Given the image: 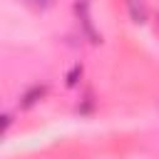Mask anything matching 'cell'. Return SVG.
Returning a JSON list of instances; mask_svg holds the SVG:
<instances>
[{
    "label": "cell",
    "instance_id": "obj_1",
    "mask_svg": "<svg viewBox=\"0 0 159 159\" xmlns=\"http://www.w3.org/2000/svg\"><path fill=\"white\" fill-rule=\"evenodd\" d=\"M75 7H77V12H82V22H84V30H87V35L92 37V42H99V35L92 30V20H89V12H87V0H80Z\"/></svg>",
    "mask_w": 159,
    "mask_h": 159
},
{
    "label": "cell",
    "instance_id": "obj_2",
    "mask_svg": "<svg viewBox=\"0 0 159 159\" xmlns=\"http://www.w3.org/2000/svg\"><path fill=\"white\" fill-rule=\"evenodd\" d=\"M127 7H129V15H132V20L134 22H144L147 20V7H144V2L142 0H127Z\"/></svg>",
    "mask_w": 159,
    "mask_h": 159
},
{
    "label": "cell",
    "instance_id": "obj_4",
    "mask_svg": "<svg viewBox=\"0 0 159 159\" xmlns=\"http://www.w3.org/2000/svg\"><path fill=\"white\" fill-rule=\"evenodd\" d=\"M80 75H82V67L77 65V67H75V70L67 75V84H70V87H72V84H77V77H80Z\"/></svg>",
    "mask_w": 159,
    "mask_h": 159
},
{
    "label": "cell",
    "instance_id": "obj_3",
    "mask_svg": "<svg viewBox=\"0 0 159 159\" xmlns=\"http://www.w3.org/2000/svg\"><path fill=\"white\" fill-rule=\"evenodd\" d=\"M42 94H45V87H40V84H37V87H32V89H27V92L22 94V107H32Z\"/></svg>",
    "mask_w": 159,
    "mask_h": 159
},
{
    "label": "cell",
    "instance_id": "obj_5",
    "mask_svg": "<svg viewBox=\"0 0 159 159\" xmlns=\"http://www.w3.org/2000/svg\"><path fill=\"white\" fill-rule=\"evenodd\" d=\"M52 2H55V0H32V5H35V7H40V10H45V7H50Z\"/></svg>",
    "mask_w": 159,
    "mask_h": 159
}]
</instances>
